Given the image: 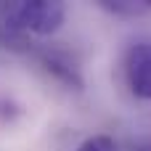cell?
<instances>
[{
	"label": "cell",
	"mask_w": 151,
	"mask_h": 151,
	"mask_svg": "<svg viewBox=\"0 0 151 151\" xmlns=\"http://www.w3.org/2000/svg\"><path fill=\"white\" fill-rule=\"evenodd\" d=\"M125 80L135 98L151 101V40H138L127 48Z\"/></svg>",
	"instance_id": "2"
},
{
	"label": "cell",
	"mask_w": 151,
	"mask_h": 151,
	"mask_svg": "<svg viewBox=\"0 0 151 151\" xmlns=\"http://www.w3.org/2000/svg\"><path fill=\"white\" fill-rule=\"evenodd\" d=\"M133 151H151V138L149 141H138V143L133 146Z\"/></svg>",
	"instance_id": "6"
},
{
	"label": "cell",
	"mask_w": 151,
	"mask_h": 151,
	"mask_svg": "<svg viewBox=\"0 0 151 151\" xmlns=\"http://www.w3.org/2000/svg\"><path fill=\"white\" fill-rule=\"evenodd\" d=\"M66 19V5L61 0H3L0 27L13 35H53Z\"/></svg>",
	"instance_id": "1"
},
{
	"label": "cell",
	"mask_w": 151,
	"mask_h": 151,
	"mask_svg": "<svg viewBox=\"0 0 151 151\" xmlns=\"http://www.w3.org/2000/svg\"><path fill=\"white\" fill-rule=\"evenodd\" d=\"M77 151H119V149H117L114 138H109V135H93V138H88Z\"/></svg>",
	"instance_id": "5"
},
{
	"label": "cell",
	"mask_w": 151,
	"mask_h": 151,
	"mask_svg": "<svg viewBox=\"0 0 151 151\" xmlns=\"http://www.w3.org/2000/svg\"><path fill=\"white\" fill-rule=\"evenodd\" d=\"M37 56H40V64L45 66L48 74H53L58 82H64V85L72 88V90H82V74H80V69L74 66V61H72L66 53L45 48V50H40Z\"/></svg>",
	"instance_id": "3"
},
{
	"label": "cell",
	"mask_w": 151,
	"mask_h": 151,
	"mask_svg": "<svg viewBox=\"0 0 151 151\" xmlns=\"http://www.w3.org/2000/svg\"><path fill=\"white\" fill-rule=\"evenodd\" d=\"M98 5L114 16H141L151 11V0H101Z\"/></svg>",
	"instance_id": "4"
}]
</instances>
